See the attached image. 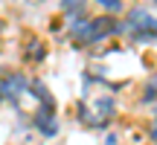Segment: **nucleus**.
Listing matches in <instances>:
<instances>
[{"label":"nucleus","instance_id":"obj_1","mask_svg":"<svg viewBox=\"0 0 157 145\" xmlns=\"http://www.w3.org/2000/svg\"><path fill=\"white\" fill-rule=\"evenodd\" d=\"M125 32L122 23L113 15H96V17H78L70 26V35H73L76 44H99V41L111 38V35Z\"/></svg>","mask_w":157,"mask_h":145},{"label":"nucleus","instance_id":"obj_2","mask_svg":"<svg viewBox=\"0 0 157 145\" xmlns=\"http://www.w3.org/2000/svg\"><path fill=\"white\" fill-rule=\"evenodd\" d=\"M122 29L131 35V41H157V17L148 15L146 9H131L125 15V23Z\"/></svg>","mask_w":157,"mask_h":145},{"label":"nucleus","instance_id":"obj_3","mask_svg":"<svg viewBox=\"0 0 157 145\" xmlns=\"http://www.w3.org/2000/svg\"><path fill=\"white\" fill-rule=\"evenodd\" d=\"M113 99H96L90 107L82 105V110H78V119H82L87 128H105L108 122L113 119Z\"/></svg>","mask_w":157,"mask_h":145},{"label":"nucleus","instance_id":"obj_4","mask_svg":"<svg viewBox=\"0 0 157 145\" xmlns=\"http://www.w3.org/2000/svg\"><path fill=\"white\" fill-rule=\"evenodd\" d=\"M29 78L23 76V72H15V70H3L0 72V96L9 102H17L23 93L29 90Z\"/></svg>","mask_w":157,"mask_h":145},{"label":"nucleus","instance_id":"obj_5","mask_svg":"<svg viewBox=\"0 0 157 145\" xmlns=\"http://www.w3.org/2000/svg\"><path fill=\"white\" fill-rule=\"evenodd\" d=\"M32 122H35V128H38L44 136H56V134H58V116H56V107H38Z\"/></svg>","mask_w":157,"mask_h":145},{"label":"nucleus","instance_id":"obj_6","mask_svg":"<svg viewBox=\"0 0 157 145\" xmlns=\"http://www.w3.org/2000/svg\"><path fill=\"white\" fill-rule=\"evenodd\" d=\"M44 55H47V46L41 44L38 38H29L26 41V50H23V61H26V64H38Z\"/></svg>","mask_w":157,"mask_h":145},{"label":"nucleus","instance_id":"obj_7","mask_svg":"<svg viewBox=\"0 0 157 145\" xmlns=\"http://www.w3.org/2000/svg\"><path fill=\"white\" fill-rule=\"evenodd\" d=\"M84 9H87V0H61V12L70 17V20L84 17Z\"/></svg>","mask_w":157,"mask_h":145},{"label":"nucleus","instance_id":"obj_8","mask_svg":"<svg viewBox=\"0 0 157 145\" xmlns=\"http://www.w3.org/2000/svg\"><path fill=\"white\" fill-rule=\"evenodd\" d=\"M93 3H99L105 12H111V15H113V12H119V9H122V3H125V0H93Z\"/></svg>","mask_w":157,"mask_h":145},{"label":"nucleus","instance_id":"obj_9","mask_svg":"<svg viewBox=\"0 0 157 145\" xmlns=\"http://www.w3.org/2000/svg\"><path fill=\"white\" fill-rule=\"evenodd\" d=\"M148 136L157 142V116H154V122H151V131H148Z\"/></svg>","mask_w":157,"mask_h":145},{"label":"nucleus","instance_id":"obj_10","mask_svg":"<svg viewBox=\"0 0 157 145\" xmlns=\"http://www.w3.org/2000/svg\"><path fill=\"white\" fill-rule=\"evenodd\" d=\"M0 102H3V96H0Z\"/></svg>","mask_w":157,"mask_h":145},{"label":"nucleus","instance_id":"obj_11","mask_svg":"<svg viewBox=\"0 0 157 145\" xmlns=\"http://www.w3.org/2000/svg\"><path fill=\"white\" fill-rule=\"evenodd\" d=\"M154 3H157V0H154Z\"/></svg>","mask_w":157,"mask_h":145}]
</instances>
